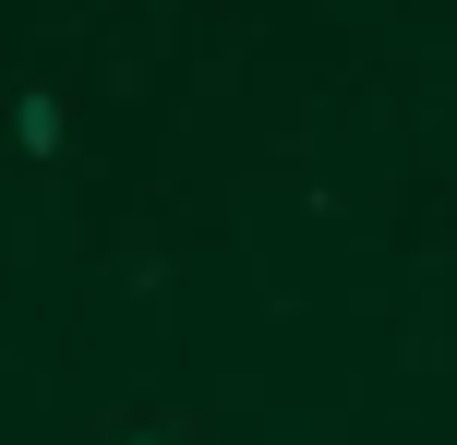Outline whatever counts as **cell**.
<instances>
[{
	"label": "cell",
	"mask_w": 457,
	"mask_h": 445,
	"mask_svg": "<svg viewBox=\"0 0 457 445\" xmlns=\"http://www.w3.org/2000/svg\"><path fill=\"white\" fill-rule=\"evenodd\" d=\"M109 445H205V433H193V422H169V409H120Z\"/></svg>",
	"instance_id": "7a4b0ae2"
},
{
	"label": "cell",
	"mask_w": 457,
	"mask_h": 445,
	"mask_svg": "<svg viewBox=\"0 0 457 445\" xmlns=\"http://www.w3.org/2000/svg\"><path fill=\"white\" fill-rule=\"evenodd\" d=\"M61 133H72V120H61V96H48V85H24V96H12V144H24V157H61Z\"/></svg>",
	"instance_id": "6da1fadb"
}]
</instances>
